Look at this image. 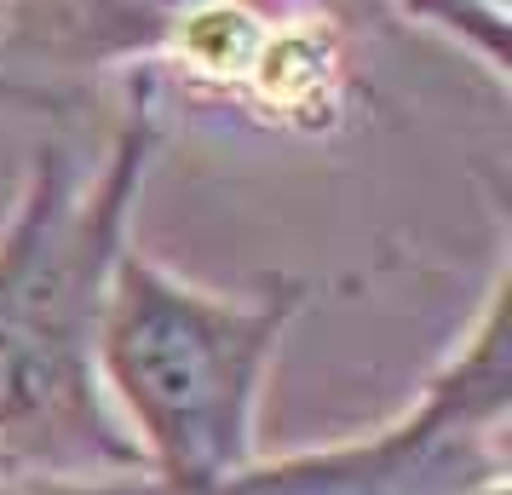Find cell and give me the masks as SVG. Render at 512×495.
Returning <instances> with one entry per match:
<instances>
[{"label": "cell", "mask_w": 512, "mask_h": 495, "mask_svg": "<svg viewBox=\"0 0 512 495\" xmlns=\"http://www.w3.org/2000/svg\"><path fill=\"white\" fill-rule=\"evenodd\" d=\"M162 139L156 75H133L116 150L93 179L41 144L0 231V449L47 472H144L98 386V317Z\"/></svg>", "instance_id": "cell-1"}, {"label": "cell", "mask_w": 512, "mask_h": 495, "mask_svg": "<svg viewBox=\"0 0 512 495\" xmlns=\"http://www.w3.org/2000/svg\"><path fill=\"white\" fill-rule=\"evenodd\" d=\"M305 306L311 283L277 277L259 300H231L127 242L98 317V386L121 403L162 495H213L254 461L265 375Z\"/></svg>", "instance_id": "cell-2"}, {"label": "cell", "mask_w": 512, "mask_h": 495, "mask_svg": "<svg viewBox=\"0 0 512 495\" xmlns=\"http://www.w3.org/2000/svg\"><path fill=\"white\" fill-rule=\"evenodd\" d=\"M507 421L512 409H484L426 380L392 426L282 461H248L213 495H507Z\"/></svg>", "instance_id": "cell-3"}, {"label": "cell", "mask_w": 512, "mask_h": 495, "mask_svg": "<svg viewBox=\"0 0 512 495\" xmlns=\"http://www.w3.org/2000/svg\"><path fill=\"white\" fill-rule=\"evenodd\" d=\"M208 6L213 0H12L6 58L41 75L98 70V64H162L185 24Z\"/></svg>", "instance_id": "cell-4"}, {"label": "cell", "mask_w": 512, "mask_h": 495, "mask_svg": "<svg viewBox=\"0 0 512 495\" xmlns=\"http://www.w3.org/2000/svg\"><path fill=\"white\" fill-rule=\"evenodd\" d=\"M0 495H162L150 472H47L18 467L0 478Z\"/></svg>", "instance_id": "cell-5"}, {"label": "cell", "mask_w": 512, "mask_h": 495, "mask_svg": "<svg viewBox=\"0 0 512 495\" xmlns=\"http://www.w3.org/2000/svg\"><path fill=\"white\" fill-rule=\"evenodd\" d=\"M317 6H328L334 18H386V12H397V0H317Z\"/></svg>", "instance_id": "cell-6"}, {"label": "cell", "mask_w": 512, "mask_h": 495, "mask_svg": "<svg viewBox=\"0 0 512 495\" xmlns=\"http://www.w3.org/2000/svg\"><path fill=\"white\" fill-rule=\"evenodd\" d=\"M6 472H18V461H12V455H6V449H0V478H6Z\"/></svg>", "instance_id": "cell-7"}]
</instances>
